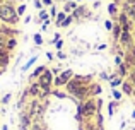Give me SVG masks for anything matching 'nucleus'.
I'll return each mask as SVG.
<instances>
[{
	"label": "nucleus",
	"instance_id": "1",
	"mask_svg": "<svg viewBox=\"0 0 135 130\" xmlns=\"http://www.w3.org/2000/svg\"><path fill=\"white\" fill-rule=\"evenodd\" d=\"M0 19H2L3 22L16 24L17 21H19V14H17L10 5H2L0 7Z\"/></svg>",
	"mask_w": 135,
	"mask_h": 130
},
{
	"label": "nucleus",
	"instance_id": "2",
	"mask_svg": "<svg viewBox=\"0 0 135 130\" xmlns=\"http://www.w3.org/2000/svg\"><path fill=\"white\" fill-rule=\"evenodd\" d=\"M96 101H86L84 104H80L79 106V115H77V118H82V115L84 117H91V115H94L96 113Z\"/></svg>",
	"mask_w": 135,
	"mask_h": 130
},
{
	"label": "nucleus",
	"instance_id": "3",
	"mask_svg": "<svg viewBox=\"0 0 135 130\" xmlns=\"http://www.w3.org/2000/svg\"><path fill=\"white\" fill-rule=\"evenodd\" d=\"M51 82H53L51 72H50V70H45V72L40 75V86L43 87V93H45V94L48 93V89H50V86H51Z\"/></svg>",
	"mask_w": 135,
	"mask_h": 130
},
{
	"label": "nucleus",
	"instance_id": "4",
	"mask_svg": "<svg viewBox=\"0 0 135 130\" xmlns=\"http://www.w3.org/2000/svg\"><path fill=\"white\" fill-rule=\"evenodd\" d=\"M72 75H74V72L70 69L69 70H63V72L60 74L55 80H53V84H55V86H67V84H69V80L72 79Z\"/></svg>",
	"mask_w": 135,
	"mask_h": 130
},
{
	"label": "nucleus",
	"instance_id": "5",
	"mask_svg": "<svg viewBox=\"0 0 135 130\" xmlns=\"http://www.w3.org/2000/svg\"><path fill=\"white\" fill-rule=\"evenodd\" d=\"M41 113H43V108H41V104L38 103V101H34V103H33V110H31L29 115H33V117H41Z\"/></svg>",
	"mask_w": 135,
	"mask_h": 130
},
{
	"label": "nucleus",
	"instance_id": "6",
	"mask_svg": "<svg viewBox=\"0 0 135 130\" xmlns=\"http://www.w3.org/2000/svg\"><path fill=\"white\" fill-rule=\"evenodd\" d=\"M29 93L33 94V96H38V94H40V93L43 94V87L40 86V82H38V84H33V86L29 87Z\"/></svg>",
	"mask_w": 135,
	"mask_h": 130
},
{
	"label": "nucleus",
	"instance_id": "7",
	"mask_svg": "<svg viewBox=\"0 0 135 130\" xmlns=\"http://www.w3.org/2000/svg\"><path fill=\"white\" fill-rule=\"evenodd\" d=\"M9 64V55H7V51H2V48H0V67H5Z\"/></svg>",
	"mask_w": 135,
	"mask_h": 130
},
{
	"label": "nucleus",
	"instance_id": "8",
	"mask_svg": "<svg viewBox=\"0 0 135 130\" xmlns=\"http://www.w3.org/2000/svg\"><path fill=\"white\" fill-rule=\"evenodd\" d=\"M120 41H122L123 45H128V43H130V34H128V31H122V36H120Z\"/></svg>",
	"mask_w": 135,
	"mask_h": 130
},
{
	"label": "nucleus",
	"instance_id": "9",
	"mask_svg": "<svg viewBox=\"0 0 135 130\" xmlns=\"http://www.w3.org/2000/svg\"><path fill=\"white\" fill-rule=\"evenodd\" d=\"M27 125H29V115L24 113V115H22V123H21V128L26 130V128H27Z\"/></svg>",
	"mask_w": 135,
	"mask_h": 130
},
{
	"label": "nucleus",
	"instance_id": "10",
	"mask_svg": "<svg viewBox=\"0 0 135 130\" xmlns=\"http://www.w3.org/2000/svg\"><path fill=\"white\" fill-rule=\"evenodd\" d=\"M113 31H115V33H113V34H115V38H116V40H120V36H122V26H115V27H113Z\"/></svg>",
	"mask_w": 135,
	"mask_h": 130
},
{
	"label": "nucleus",
	"instance_id": "11",
	"mask_svg": "<svg viewBox=\"0 0 135 130\" xmlns=\"http://www.w3.org/2000/svg\"><path fill=\"white\" fill-rule=\"evenodd\" d=\"M45 70H46L45 67H38V69H36V70H34V72H33V77H40L41 74L45 72Z\"/></svg>",
	"mask_w": 135,
	"mask_h": 130
},
{
	"label": "nucleus",
	"instance_id": "12",
	"mask_svg": "<svg viewBox=\"0 0 135 130\" xmlns=\"http://www.w3.org/2000/svg\"><path fill=\"white\" fill-rule=\"evenodd\" d=\"M123 91H125V93H127V94H132V93H133V89H132V86H130V84H128V82H125V84H123Z\"/></svg>",
	"mask_w": 135,
	"mask_h": 130
},
{
	"label": "nucleus",
	"instance_id": "13",
	"mask_svg": "<svg viewBox=\"0 0 135 130\" xmlns=\"http://www.w3.org/2000/svg\"><path fill=\"white\" fill-rule=\"evenodd\" d=\"M63 21H65V12H60L58 14V19H56V24H58V26H62Z\"/></svg>",
	"mask_w": 135,
	"mask_h": 130
},
{
	"label": "nucleus",
	"instance_id": "14",
	"mask_svg": "<svg viewBox=\"0 0 135 130\" xmlns=\"http://www.w3.org/2000/svg\"><path fill=\"white\" fill-rule=\"evenodd\" d=\"M34 62H36V57H33V58H31V60H29V62H27V64H26V65H24V67H22V70H27V69H29V67H31V65H33V64H34Z\"/></svg>",
	"mask_w": 135,
	"mask_h": 130
},
{
	"label": "nucleus",
	"instance_id": "15",
	"mask_svg": "<svg viewBox=\"0 0 135 130\" xmlns=\"http://www.w3.org/2000/svg\"><path fill=\"white\" fill-rule=\"evenodd\" d=\"M16 45H17L16 40H9V43H7V48H9V50H12V48H16Z\"/></svg>",
	"mask_w": 135,
	"mask_h": 130
},
{
	"label": "nucleus",
	"instance_id": "16",
	"mask_svg": "<svg viewBox=\"0 0 135 130\" xmlns=\"http://www.w3.org/2000/svg\"><path fill=\"white\" fill-rule=\"evenodd\" d=\"M89 93L91 94H99V93H101V87H99V86H92V89L89 91Z\"/></svg>",
	"mask_w": 135,
	"mask_h": 130
},
{
	"label": "nucleus",
	"instance_id": "17",
	"mask_svg": "<svg viewBox=\"0 0 135 130\" xmlns=\"http://www.w3.org/2000/svg\"><path fill=\"white\" fill-rule=\"evenodd\" d=\"M34 43H36V45H41V43H43V38H41V34H34Z\"/></svg>",
	"mask_w": 135,
	"mask_h": 130
},
{
	"label": "nucleus",
	"instance_id": "18",
	"mask_svg": "<svg viewBox=\"0 0 135 130\" xmlns=\"http://www.w3.org/2000/svg\"><path fill=\"white\" fill-rule=\"evenodd\" d=\"M108 113H109V117L115 113V103H109V106H108Z\"/></svg>",
	"mask_w": 135,
	"mask_h": 130
},
{
	"label": "nucleus",
	"instance_id": "19",
	"mask_svg": "<svg viewBox=\"0 0 135 130\" xmlns=\"http://www.w3.org/2000/svg\"><path fill=\"white\" fill-rule=\"evenodd\" d=\"M120 84H122V79H113L111 80V86L115 87V86H120Z\"/></svg>",
	"mask_w": 135,
	"mask_h": 130
},
{
	"label": "nucleus",
	"instance_id": "20",
	"mask_svg": "<svg viewBox=\"0 0 135 130\" xmlns=\"http://www.w3.org/2000/svg\"><path fill=\"white\" fill-rule=\"evenodd\" d=\"M70 22H72V17H65V21L62 22V26H69Z\"/></svg>",
	"mask_w": 135,
	"mask_h": 130
},
{
	"label": "nucleus",
	"instance_id": "21",
	"mask_svg": "<svg viewBox=\"0 0 135 130\" xmlns=\"http://www.w3.org/2000/svg\"><path fill=\"white\" fill-rule=\"evenodd\" d=\"M40 17H41V19H45V21H48V14H46L45 10H41V12H40Z\"/></svg>",
	"mask_w": 135,
	"mask_h": 130
},
{
	"label": "nucleus",
	"instance_id": "22",
	"mask_svg": "<svg viewBox=\"0 0 135 130\" xmlns=\"http://www.w3.org/2000/svg\"><path fill=\"white\" fill-rule=\"evenodd\" d=\"M104 26H106V29H113V27H115V26L111 24V21H106V22H104Z\"/></svg>",
	"mask_w": 135,
	"mask_h": 130
},
{
	"label": "nucleus",
	"instance_id": "23",
	"mask_svg": "<svg viewBox=\"0 0 135 130\" xmlns=\"http://www.w3.org/2000/svg\"><path fill=\"white\" fill-rule=\"evenodd\" d=\"M10 101V94H5V96H3V99H2V103L5 104V103H9Z\"/></svg>",
	"mask_w": 135,
	"mask_h": 130
},
{
	"label": "nucleus",
	"instance_id": "24",
	"mask_svg": "<svg viewBox=\"0 0 135 130\" xmlns=\"http://www.w3.org/2000/svg\"><path fill=\"white\" fill-rule=\"evenodd\" d=\"M113 98H115V99H120V98H122V94H120L118 91H113Z\"/></svg>",
	"mask_w": 135,
	"mask_h": 130
},
{
	"label": "nucleus",
	"instance_id": "25",
	"mask_svg": "<svg viewBox=\"0 0 135 130\" xmlns=\"http://www.w3.org/2000/svg\"><path fill=\"white\" fill-rule=\"evenodd\" d=\"M108 10H109V14H115V12H116V7H115V5H109Z\"/></svg>",
	"mask_w": 135,
	"mask_h": 130
},
{
	"label": "nucleus",
	"instance_id": "26",
	"mask_svg": "<svg viewBox=\"0 0 135 130\" xmlns=\"http://www.w3.org/2000/svg\"><path fill=\"white\" fill-rule=\"evenodd\" d=\"M24 10H26V5H21V7H19V9H17V14H22V12H24Z\"/></svg>",
	"mask_w": 135,
	"mask_h": 130
},
{
	"label": "nucleus",
	"instance_id": "27",
	"mask_svg": "<svg viewBox=\"0 0 135 130\" xmlns=\"http://www.w3.org/2000/svg\"><path fill=\"white\" fill-rule=\"evenodd\" d=\"M132 82H133V86H135V70H133V74H132Z\"/></svg>",
	"mask_w": 135,
	"mask_h": 130
},
{
	"label": "nucleus",
	"instance_id": "28",
	"mask_svg": "<svg viewBox=\"0 0 135 130\" xmlns=\"http://www.w3.org/2000/svg\"><path fill=\"white\" fill-rule=\"evenodd\" d=\"M43 2L46 3V5H50V3H51V0H43Z\"/></svg>",
	"mask_w": 135,
	"mask_h": 130
},
{
	"label": "nucleus",
	"instance_id": "29",
	"mask_svg": "<svg viewBox=\"0 0 135 130\" xmlns=\"http://www.w3.org/2000/svg\"><path fill=\"white\" fill-rule=\"evenodd\" d=\"M132 118H135V110H133V113H132Z\"/></svg>",
	"mask_w": 135,
	"mask_h": 130
},
{
	"label": "nucleus",
	"instance_id": "30",
	"mask_svg": "<svg viewBox=\"0 0 135 130\" xmlns=\"http://www.w3.org/2000/svg\"><path fill=\"white\" fill-rule=\"evenodd\" d=\"M2 130H7V127H2Z\"/></svg>",
	"mask_w": 135,
	"mask_h": 130
},
{
	"label": "nucleus",
	"instance_id": "31",
	"mask_svg": "<svg viewBox=\"0 0 135 130\" xmlns=\"http://www.w3.org/2000/svg\"><path fill=\"white\" fill-rule=\"evenodd\" d=\"M99 130H103V128H99Z\"/></svg>",
	"mask_w": 135,
	"mask_h": 130
}]
</instances>
